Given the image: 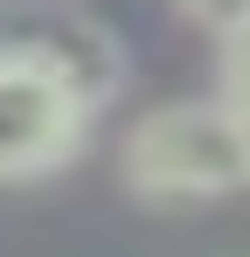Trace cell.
Listing matches in <instances>:
<instances>
[{
    "label": "cell",
    "mask_w": 250,
    "mask_h": 257,
    "mask_svg": "<svg viewBox=\"0 0 250 257\" xmlns=\"http://www.w3.org/2000/svg\"><path fill=\"white\" fill-rule=\"evenodd\" d=\"M118 181L139 202H215L250 188V153L222 97H174L118 139Z\"/></svg>",
    "instance_id": "obj_1"
},
{
    "label": "cell",
    "mask_w": 250,
    "mask_h": 257,
    "mask_svg": "<svg viewBox=\"0 0 250 257\" xmlns=\"http://www.w3.org/2000/svg\"><path fill=\"white\" fill-rule=\"evenodd\" d=\"M90 104L42 56L0 42V181H42L70 167L90 139Z\"/></svg>",
    "instance_id": "obj_2"
},
{
    "label": "cell",
    "mask_w": 250,
    "mask_h": 257,
    "mask_svg": "<svg viewBox=\"0 0 250 257\" xmlns=\"http://www.w3.org/2000/svg\"><path fill=\"white\" fill-rule=\"evenodd\" d=\"M0 42H21L28 56H42L90 111H104V104L125 90V49H118V35H111L97 14L70 7V0H35V7H21V21H14Z\"/></svg>",
    "instance_id": "obj_3"
},
{
    "label": "cell",
    "mask_w": 250,
    "mask_h": 257,
    "mask_svg": "<svg viewBox=\"0 0 250 257\" xmlns=\"http://www.w3.org/2000/svg\"><path fill=\"white\" fill-rule=\"evenodd\" d=\"M181 14H188L195 28H208L215 42L250 35V0H181Z\"/></svg>",
    "instance_id": "obj_4"
},
{
    "label": "cell",
    "mask_w": 250,
    "mask_h": 257,
    "mask_svg": "<svg viewBox=\"0 0 250 257\" xmlns=\"http://www.w3.org/2000/svg\"><path fill=\"white\" fill-rule=\"evenodd\" d=\"M229 104V118H236V132H243V153H250V90H236V97H222Z\"/></svg>",
    "instance_id": "obj_5"
}]
</instances>
